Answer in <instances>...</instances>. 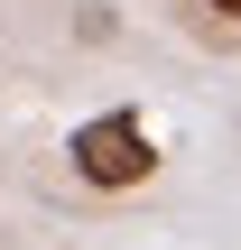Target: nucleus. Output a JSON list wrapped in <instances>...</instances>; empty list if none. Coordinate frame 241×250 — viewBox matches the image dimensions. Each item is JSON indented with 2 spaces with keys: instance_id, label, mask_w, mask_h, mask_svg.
I'll use <instances>...</instances> for the list:
<instances>
[{
  "instance_id": "obj_1",
  "label": "nucleus",
  "mask_w": 241,
  "mask_h": 250,
  "mask_svg": "<svg viewBox=\"0 0 241 250\" xmlns=\"http://www.w3.org/2000/svg\"><path fill=\"white\" fill-rule=\"evenodd\" d=\"M65 158H74V176H84V186H149V176H158V139H149V121H139L130 102H121V111L74 121Z\"/></svg>"
},
{
  "instance_id": "obj_2",
  "label": "nucleus",
  "mask_w": 241,
  "mask_h": 250,
  "mask_svg": "<svg viewBox=\"0 0 241 250\" xmlns=\"http://www.w3.org/2000/svg\"><path fill=\"white\" fill-rule=\"evenodd\" d=\"M204 9H214V19H241V0H204Z\"/></svg>"
}]
</instances>
